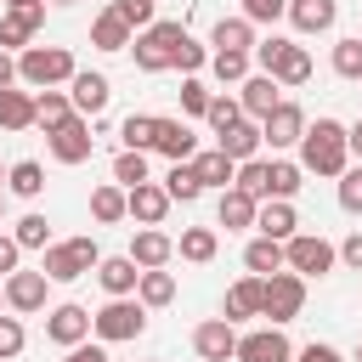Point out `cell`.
<instances>
[{"instance_id": "1", "label": "cell", "mask_w": 362, "mask_h": 362, "mask_svg": "<svg viewBox=\"0 0 362 362\" xmlns=\"http://www.w3.org/2000/svg\"><path fill=\"white\" fill-rule=\"evenodd\" d=\"M300 170H305V175H334V181L351 170L345 124H339V119H317V124H305V136H300Z\"/></svg>"}, {"instance_id": "2", "label": "cell", "mask_w": 362, "mask_h": 362, "mask_svg": "<svg viewBox=\"0 0 362 362\" xmlns=\"http://www.w3.org/2000/svg\"><path fill=\"white\" fill-rule=\"evenodd\" d=\"M79 68H74V51L68 45H28L17 57V79L34 85V90H51V85H68Z\"/></svg>"}, {"instance_id": "3", "label": "cell", "mask_w": 362, "mask_h": 362, "mask_svg": "<svg viewBox=\"0 0 362 362\" xmlns=\"http://www.w3.org/2000/svg\"><path fill=\"white\" fill-rule=\"evenodd\" d=\"M96 260H102L96 238H62V243H51V249H45L40 272H45V283H74V277L96 272Z\"/></svg>"}, {"instance_id": "4", "label": "cell", "mask_w": 362, "mask_h": 362, "mask_svg": "<svg viewBox=\"0 0 362 362\" xmlns=\"http://www.w3.org/2000/svg\"><path fill=\"white\" fill-rule=\"evenodd\" d=\"M181 40H187L181 23H153V28H141V34L130 40L136 68H141V74H164V68H175V45H181Z\"/></svg>"}, {"instance_id": "5", "label": "cell", "mask_w": 362, "mask_h": 362, "mask_svg": "<svg viewBox=\"0 0 362 362\" xmlns=\"http://www.w3.org/2000/svg\"><path fill=\"white\" fill-rule=\"evenodd\" d=\"M300 305H305V277H294V272H272V277H260V317H272V328L294 322Z\"/></svg>"}, {"instance_id": "6", "label": "cell", "mask_w": 362, "mask_h": 362, "mask_svg": "<svg viewBox=\"0 0 362 362\" xmlns=\"http://www.w3.org/2000/svg\"><path fill=\"white\" fill-rule=\"evenodd\" d=\"M334 260L339 255L322 232H294L283 243V272H294V277H322V272H334Z\"/></svg>"}, {"instance_id": "7", "label": "cell", "mask_w": 362, "mask_h": 362, "mask_svg": "<svg viewBox=\"0 0 362 362\" xmlns=\"http://www.w3.org/2000/svg\"><path fill=\"white\" fill-rule=\"evenodd\" d=\"M147 328V305L141 300H107L96 317H90V334L102 339V345H124V339H136Z\"/></svg>"}, {"instance_id": "8", "label": "cell", "mask_w": 362, "mask_h": 362, "mask_svg": "<svg viewBox=\"0 0 362 362\" xmlns=\"http://www.w3.org/2000/svg\"><path fill=\"white\" fill-rule=\"evenodd\" d=\"M45 141H51V158H57V164H85V158L96 153V130H90L79 113H74L68 124H57Z\"/></svg>"}, {"instance_id": "9", "label": "cell", "mask_w": 362, "mask_h": 362, "mask_svg": "<svg viewBox=\"0 0 362 362\" xmlns=\"http://www.w3.org/2000/svg\"><path fill=\"white\" fill-rule=\"evenodd\" d=\"M300 136H305V113H300L294 102H277V107L260 119V141H266L272 153H283V147H300Z\"/></svg>"}, {"instance_id": "10", "label": "cell", "mask_w": 362, "mask_h": 362, "mask_svg": "<svg viewBox=\"0 0 362 362\" xmlns=\"http://www.w3.org/2000/svg\"><path fill=\"white\" fill-rule=\"evenodd\" d=\"M232 362H294V345L283 339V328H255V334H238Z\"/></svg>"}, {"instance_id": "11", "label": "cell", "mask_w": 362, "mask_h": 362, "mask_svg": "<svg viewBox=\"0 0 362 362\" xmlns=\"http://www.w3.org/2000/svg\"><path fill=\"white\" fill-rule=\"evenodd\" d=\"M153 153H164L170 164H187L198 153V136L187 119H153Z\"/></svg>"}, {"instance_id": "12", "label": "cell", "mask_w": 362, "mask_h": 362, "mask_svg": "<svg viewBox=\"0 0 362 362\" xmlns=\"http://www.w3.org/2000/svg\"><path fill=\"white\" fill-rule=\"evenodd\" d=\"M45 339H51V345H62V351H68V345H85V339H90V311H85V305H74V300H68V305H57V311L45 317Z\"/></svg>"}, {"instance_id": "13", "label": "cell", "mask_w": 362, "mask_h": 362, "mask_svg": "<svg viewBox=\"0 0 362 362\" xmlns=\"http://www.w3.org/2000/svg\"><path fill=\"white\" fill-rule=\"evenodd\" d=\"M192 351H198L204 362H232V351H238V328H232L226 317H209V322L192 328Z\"/></svg>"}, {"instance_id": "14", "label": "cell", "mask_w": 362, "mask_h": 362, "mask_svg": "<svg viewBox=\"0 0 362 362\" xmlns=\"http://www.w3.org/2000/svg\"><path fill=\"white\" fill-rule=\"evenodd\" d=\"M107 96H113L107 74H90V68H85V74H74V79H68V102H74V113H79V119H96V113L107 107Z\"/></svg>"}, {"instance_id": "15", "label": "cell", "mask_w": 362, "mask_h": 362, "mask_svg": "<svg viewBox=\"0 0 362 362\" xmlns=\"http://www.w3.org/2000/svg\"><path fill=\"white\" fill-rule=\"evenodd\" d=\"M255 232H260V238H272V243H288V238L300 232L294 204H288V198H266V204L255 209Z\"/></svg>"}, {"instance_id": "16", "label": "cell", "mask_w": 362, "mask_h": 362, "mask_svg": "<svg viewBox=\"0 0 362 362\" xmlns=\"http://www.w3.org/2000/svg\"><path fill=\"white\" fill-rule=\"evenodd\" d=\"M96 283H102L113 300H130L136 283H141V266H136L130 255H102V260H96Z\"/></svg>"}, {"instance_id": "17", "label": "cell", "mask_w": 362, "mask_h": 362, "mask_svg": "<svg viewBox=\"0 0 362 362\" xmlns=\"http://www.w3.org/2000/svg\"><path fill=\"white\" fill-rule=\"evenodd\" d=\"M277 90H283V85H277L272 74H249V79H243V90H238V107H243V119H255V124H260V119H266V113L283 102Z\"/></svg>"}, {"instance_id": "18", "label": "cell", "mask_w": 362, "mask_h": 362, "mask_svg": "<svg viewBox=\"0 0 362 362\" xmlns=\"http://www.w3.org/2000/svg\"><path fill=\"white\" fill-rule=\"evenodd\" d=\"M124 215H130V221H141V226H158V221L170 215V192H164V187H153V181H141V187H130V192H124Z\"/></svg>"}, {"instance_id": "19", "label": "cell", "mask_w": 362, "mask_h": 362, "mask_svg": "<svg viewBox=\"0 0 362 362\" xmlns=\"http://www.w3.org/2000/svg\"><path fill=\"white\" fill-rule=\"evenodd\" d=\"M130 260H136L141 272H158V266L175 260V238H164L158 226H141V232L130 238Z\"/></svg>"}, {"instance_id": "20", "label": "cell", "mask_w": 362, "mask_h": 362, "mask_svg": "<svg viewBox=\"0 0 362 362\" xmlns=\"http://www.w3.org/2000/svg\"><path fill=\"white\" fill-rule=\"evenodd\" d=\"M266 74H272L277 85H305V79H311V51H305V45H294V40H283V45H277V57L266 62Z\"/></svg>"}, {"instance_id": "21", "label": "cell", "mask_w": 362, "mask_h": 362, "mask_svg": "<svg viewBox=\"0 0 362 362\" xmlns=\"http://www.w3.org/2000/svg\"><path fill=\"white\" fill-rule=\"evenodd\" d=\"M0 288H6V305H11V311H40V305H45V272H23V266H17Z\"/></svg>"}, {"instance_id": "22", "label": "cell", "mask_w": 362, "mask_h": 362, "mask_svg": "<svg viewBox=\"0 0 362 362\" xmlns=\"http://www.w3.org/2000/svg\"><path fill=\"white\" fill-rule=\"evenodd\" d=\"M45 23V0L40 6H11L6 17H0V51H11V45H23L28 51V34Z\"/></svg>"}, {"instance_id": "23", "label": "cell", "mask_w": 362, "mask_h": 362, "mask_svg": "<svg viewBox=\"0 0 362 362\" xmlns=\"http://www.w3.org/2000/svg\"><path fill=\"white\" fill-rule=\"evenodd\" d=\"M300 34H328L334 28V17H339V0H288V11H283Z\"/></svg>"}, {"instance_id": "24", "label": "cell", "mask_w": 362, "mask_h": 362, "mask_svg": "<svg viewBox=\"0 0 362 362\" xmlns=\"http://www.w3.org/2000/svg\"><path fill=\"white\" fill-rule=\"evenodd\" d=\"M215 147H221L232 164H249V158H260V147H266V141H260V124H255V119H238L226 136H215Z\"/></svg>"}, {"instance_id": "25", "label": "cell", "mask_w": 362, "mask_h": 362, "mask_svg": "<svg viewBox=\"0 0 362 362\" xmlns=\"http://www.w3.org/2000/svg\"><path fill=\"white\" fill-rule=\"evenodd\" d=\"M187 164H192L198 187H221V192H226V187H232V175H238V164H232V158H226L221 147H209V153H192Z\"/></svg>"}, {"instance_id": "26", "label": "cell", "mask_w": 362, "mask_h": 362, "mask_svg": "<svg viewBox=\"0 0 362 362\" xmlns=\"http://www.w3.org/2000/svg\"><path fill=\"white\" fill-rule=\"evenodd\" d=\"M6 192H11V198H40V192H45V164H40V158H17V164L6 170Z\"/></svg>"}, {"instance_id": "27", "label": "cell", "mask_w": 362, "mask_h": 362, "mask_svg": "<svg viewBox=\"0 0 362 362\" xmlns=\"http://www.w3.org/2000/svg\"><path fill=\"white\" fill-rule=\"evenodd\" d=\"M255 209H260V204H255L249 192H238V187H226V192H221V204H215V215H221V226H226V232L255 226Z\"/></svg>"}, {"instance_id": "28", "label": "cell", "mask_w": 362, "mask_h": 362, "mask_svg": "<svg viewBox=\"0 0 362 362\" xmlns=\"http://www.w3.org/2000/svg\"><path fill=\"white\" fill-rule=\"evenodd\" d=\"M90 45L96 51H130V28L119 23V11L107 6V11H96V23H90Z\"/></svg>"}, {"instance_id": "29", "label": "cell", "mask_w": 362, "mask_h": 362, "mask_svg": "<svg viewBox=\"0 0 362 362\" xmlns=\"http://www.w3.org/2000/svg\"><path fill=\"white\" fill-rule=\"evenodd\" d=\"M215 51H255V23L249 17H221L215 34H209Z\"/></svg>"}, {"instance_id": "30", "label": "cell", "mask_w": 362, "mask_h": 362, "mask_svg": "<svg viewBox=\"0 0 362 362\" xmlns=\"http://www.w3.org/2000/svg\"><path fill=\"white\" fill-rule=\"evenodd\" d=\"M232 187H238V192H249L255 204H266V198H272V158H249V164H238Z\"/></svg>"}, {"instance_id": "31", "label": "cell", "mask_w": 362, "mask_h": 362, "mask_svg": "<svg viewBox=\"0 0 362 362\" xmlns=\"http://www.w3.org/2000/svg\"><path fill=\"white\" fill-rule=\"evenodd\" d=\"M243 317H260V277H238L226 288V322H243Z\"/></svg>"}, {"instance_id": "32", "label": "cell", "mask_w": 362, "mask_h": 362, "mask_svg": "<svg viewBox=\"0 0 362 362\" xmlns=\"http://www.w3.org/2000/svg\"><path fill=\"white\" fill-rule=\"evenodd\" d=\"M68 119H74L68 90H40V96H34V124H45V136H51L57 124H68Z\"/></svg>"}, {"instance_id": "33", "label": "cell", "mask_w": 362, "mask_h": 362, "mask_svg": "<svg viewBox=\"0 0 362 362\" xmlns=\"http://www.w3.org/2000/svg\"><path fill=\"white\" fill-rule=\"evenodd\" d=\"M243 266H249V277H272V272H283V243H272V238H249Z\"/></svg>"}, {"instance_id": "34", "label": "cell", "mask_w": 362, "mask_h": 362, "mask_svg": "<svg viewBox=\"0 0 362 362\" xmlns=\"http://www.w3.org/2000/svg\"><path fill=\"white\" fill-rule=\"evenodd\" d=\"M34 124V96L28 90H0V130H28Z\"/></svg>"}, {"instance_id": "35", "label": "cell", "mask_w": 362, "mask_h": 362, "mask_svg": "<svg viewBox=\"0 0 362 362\" xmlns=\"http://www.w3.org/2000/svg\"><path fill=\"white\" fill-rule=\"evenodd\" d=\"M215 249H221V238H215L209 226H187V232H181V243H175V255H181V260H192V266L215 260Z\"/></svg>"}, {"instance_id": "36", "label": "cell", "mask_w": 362, "mask_h": 362, "mask_svg": "<svg viewBox=\"0 0 362 362\" xmlns=\"http://www.w3.org/2000/svg\"><path fill=\"white\" fill-rule=\"evenodd\" d=\"M249 51H209V74L221 79V85H243L249 79Z\"/></svg>"}, {"instance_id": "37", "label": "cell", "mask_w": 362, "mask_h": 362, "mask_svg": "<svg viewBox=\"0 0 362 362\" xmlns=\"http://www.w3.org/2000/svg\"><path fill=\"white\" fill-rule=\"evenodd\" d=\"M90 215H96L102 226H113V221H124V187H119V181H107V187H96V192H90Z\"/></svg>"}, {"instance_id": "38", "label": "cell", "mask_w": 362, "mask_h": 362, "mask_svg": "<svg viewBox=\"0 0 362 362\" xmlns=\"http://www.w3.org/2000/svg\"><path fill=\"white\" fill-rule=\"evenodd\" d=\"M136 300H141V305H170V300H175V277H170L164 266H158V272H141Z\"/></svg>"}, {"instance_id": "39", "label": "cell", "mask_w": 362, "mask_h": 362, "mask_svg": "<svg viewBox=\"0 0 362 362\" xmlns=\"http://www.w3.org/2000/svg\"><path fill=\"white\" fill-rule=\"evenodd\" d=\"M119 141H124V153H147L153 147V113H130L119 124Z\"/></svg>"}, {"instance_id": "40", "label": "cell", "mask_w": 362, "mask_h": 362, "mask_svg": "<svg viewBox=\"0 0 362 362\" xmlns=\"http://www.w3.org/2000/svg\"><path fill=\"white\" fill-rule=\"evenodd\" d=\"M164 192H170V204H192L204 187H198L192 164H170V175H164Z\"/></svg>"}, {"instance_id": "41", "label": "cell", "mask_w": 362, "mask_h": 362, "mask_svg": "<svg viewBox=\"0 0 362 362\" xmlns=\"http://www.w3.org/2000/svg\"><path fill=\"white\" fill-rule=\"evenodd\" d=\"M113 181H119L124 192L141 187V181H147V153H124V147H119V158H113Z\"/></svg>"}, {"instance_id": "42", "label": "cell", "mask_w": 362, "mask_h": 362, "mask_svg": "<svg viewBox=\"0 0 362 362\" xmlns=\"http://www.w3.org/2000/svg\"><path fill=\"white\" fill-rule=\"evenodd\" d=\"M11 238H17V249H51V221L45 215H23Z\"/></svg>"}, {"instance_id": "43", "label": "cell", "mask_w": 362, "mask_h": 362, "mask_svg": "<svg viewBox=\"0 0 362 362\" xmlns=\"http://www.w3.org/2000/svg\"><path fill=\"white\" fill-rule=\"evenodd\" d=\"M113 11H119V23H124L130 34H141V28H153V23H158V17H153V11H158L153 0H113Z\"/></svg>"}, {"instance_id": "44", "label": "cell", "mask_w": 362, "mask_h": 362, "mask_svg": "<svg viewBox=\"0 0 362 362\" xmlns=\"http://www.w3.org/2000/svg\"><path fill=\"white\" fill-rule=\"evenodd\" d=\"M204 119L215 124V136H226L238 119H243V107H238V96H209V107H204Z\"/></svg>"}, {"instance_id": "45", "label": "cell", "mask_w": 362, "mask_h": 362, "mask_svg": "<svg viewBox=\"0 0 362 362\" xmlns=\"http://www.w3.org/2000/svg\"><path fill=\"white\" fill-rule=\"evenodd\" d=\"M300 175H305V170H300L294 158H272V198H294V192H300Z\"/></svg>"}, {"instance_id": "46", "label": "cell", "mask_w": 362, "mask_h": 362, "mask_svg": "<svg viewBox=\"0 0 362 362\" xmlns=\"http://www.w3.org/2000/svg\"><path fill=\"white\" fill-rule=\"evenodd\" d=\"M334 74H339V79H362V40H356V34L334 45Z\"/></svg>"}, {"instance_id": "47", "label": "cell", "mask_w": 362, "mask_h": 362, "mask_svg": "<svg viewBox=\"0 0 362 362\" xmlns=\"http://www.w3.org/2000/svg\"><path fill=\"white\" fill-rule=\"evenodd\" d=\"M204 62H209V51H204V45H198V40L187 34V40L175 45V68H181L187 79H198V68H204Z\"/></svg>"}, {"instance_id": "48", "label": "cell", "mask_w": 362, "mask_h": 362, "mask_svg": "<svg viewBox=\"0 0 362 362\" xmlns=\"http://www.w3.org/2000/svg\"><path fill=\"white\" fill-rule=\"evenodd\" d=\"M23 345H28V334H23V322H17V317H0V362H11V356H23Z\"/></svg>"}, {"instance_id": "49", "label": "cell", "mask_w": 362, "mask_h": 362, "mask_svg": "<svg viewBox=\"0 0 362 362\" xmlns=\"http://www.w3.org/2000/svg\"><path fill=\"white\" fill-rule=\"evenodd\" d=\"M339 209H351V215H362V164L339 175Z\"/></svg>"}, {"instance_id": "50", "label": "cell", "mask_w": 362, "mask_h": 362, "mask_svg": "<svg viewBox=\"0 0 362 362\" xmlns=\"http://www.w3.org/2000/svg\"><path fill=\"white\" fill-rule=\"evenodd\" d=\"M283 11H288V0H243L238 17H249V23H277Z\"/></svg>"}, {"instance_id": "51", "label": "cell", "mask_w": 362, "mask_h": 362, "mask_svg": "<svg viewBox=\"0 0 362 362\" xmlns=\"http://www.w3.org/2000/svg\"><path fill=\"white\" fill-rule=\"evenodd\" d=\"M204 107H209L204 79H181V113H204Z\"/></svg>"}, {"instance_id": "52", "label": "cell", "mask_w": 362, "mask_h": 362, "mask_svg": "<svg viewBox=\"0 0 362 362\" xmlns=\"http://www.w3.org/2000/svg\"><path fill=\"white\" fill-rule=\"evenodd\" d=\"M17 260H23V249H17V238L11 232H0V283L17 272Z\"/></svg>"}, {"instance_id": "53", "label": "cell", "mask_w": 362, "mask_h": 362, "mask_svg": "<svg viewBox=\"0 0 362 362\" xmlns=\"http://www.w3.org/2000/svg\"><path fill=\"white\" fill-rule=\"evenodd\" d=\"M334 255H339V260H345L351 272H362V232H351V238H345V243H339Z\"/></svg>"}, {"instance_id": "54", "label": "cell", "mask_w": 362, "mask_h": 362, "mask_svg": "<svg viewBox=\"0 0 362 362\" xmlns=\"http://www.w3.org/2000/svg\"><path fill=\"white\" fill-rule=\"evenodd\" d=\"M294 362H345V356H339L334 345H317V339H311L305 351H294Z\"/></svg>"}, {"instance_id": "55", "label": "cell", "mask_w": 362, "mask_h": 362, "mask_svg": "<svg viewBox=\"0 0 362 362\" xmlns=\"http://www.w3.org/2000/svg\"><path fill=\"white\" fill-rule=\"evenodd\" d=\"M62 362H107V351H102V345H68Z\"/></svg>"}, {"instance_id": "56", "label": "cell", "mask_w": 362, "mask_h": 362, "mask_svg": "<svg viewBox=\"0 0 362 362\" xmlns=\"http://www.w3.org/2000/svg\"><path fill=\"white\" fill-rule=\"evenodd\" d=\"M11 85H17V57L0 51V90H11Z\"/></svg>"}, {"instance_id": "57", "label": "cell", "mask_w": 362, "mask_h": 362, "mask_svg": "<svg viewBox=\"0 0 362 362\" xmlns=\"http://www.w3.org/2000/svg\"><path fill=\"white\" fill-rule=\"evenodd\" d=\"M345 153H356V158H362V119L345 130Z\"/></svg>"}, {"instance_id": "58", "label": "cell", "mask_w": 362, "mask_h": 362, "mask_svg": "<svg viewBox=\"0 0 362 362\" xmlns=\"http://www.w3.org/2000/svg\"><path fill=\"white\" fill-rule=\"evenodd\" d=\"M11 6H40V0H6V11H11Z\"/></svg>"}, {"instance_id": "59", "label": "cell", "mask_w": 362, "mask_h": 362, "mask_svg": "<svg viewBox=\"0 0 362 362\" xmlns=\"http://www.w3.org/2000/svg\"><path fill=\"white\" fill-rule=\"evenodd\" d=\"M0 198H6V170H0Z\"/></svg>"}, {"instance_id": "60", "label": "cell", "mask_w": 362, "mask_h": 362, "mask_svg": "<svg viewBox=\"0 0 362 362\" xmlns=\"http://www.w3.org/2000/svg\"><path fill=\"white\" fill-rule=\"evenodd\" d=\"M51 6H79V0H51Z\"/></svg>"}, {"instance_id": "61", "label": "cell", "mask_w": 362, "mask_h": 362, "mask_svg": "<svg viewBox=\"0 0 362 362\" xmlns=\"http://www.w3.org/2000/svg\"><path fill=\"white\" fill-rule=\"evenodd\" d=\"M356 362H362V345H356Z\"/></svg>"}, {"instance_id": "62", "label": "cell", "mask_w": 362, "mask_h": 362, "mask_svg": "<svg viewBox=\"0 0 362 362\" xmlns=\"http://www.w3.org/2000/svg\"><path fill=\"white\" fill-rule=\"evenodd\" d=\"M0 300H6V288H0Z\"/></svg>"}, {"instance_id": "63", "label": "cell", "mask_w": 362, "mask_h": 362, "mask_svg": "<svg viewBox=\"0 0 362 362\" xmlns=\"http://www.w3.org/2000/svg\"><path fill=\"white\" fill-rule=\"evenodd\" d=\"M356 40H362V34H356Z\"/></svg>"}, {"instance_id": "64", "label": "cell", "mask_w": 362, "mask_h": 362, "mask_svg": "<svg viewBox=\"0 0 362 362\" xmlns=\"http://www.w3.org/2000/svg\"><path fill=\"white\" fill-rule=\"evenodd\" d=\"M0 204H6V198H0Z\"/></svg>"}]
</instances>
